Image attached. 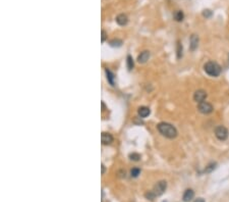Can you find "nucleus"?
<instances>
[{
    "instance_id": "4be33fe9",
    "label": "nucleus",
    "mask_w": 229,
    "mask_h": 202,
    "mask_svg": "<svg viewBox=\"0 0 229 202\" xmlns=\"http://www.w3.org/2000/svg\"><path fill=\"white\" fill-rule=\"evenodd\" d=\"M212 14H213V12L210 10V9H205V10L203 11V15L205 18H211L212 17Z\"/></svg>"
},
{
    "instance_id": "f8f14e48",
    "label": "nucleus",
    "mask_w": 229,
    "mask_h": 202,
    "mask_svg": "<svg viewBox=\"0 0 229 202\" xmlns=\"http://www.w3.org/2000/svg\"><path fill=\"white\" fill-rule=\"evenodd\" d=\"M138 113H139V115L141 117L145 118V117H149V115H150L151 110H150V108L147 107V106H141V107L139 108Z\"/></svg>"
},
{
    "instance_id": "2eb2a0df",
    "label": "nucleus",
    "mask_w": 229,
    "mask_h": 202,
    "mask_svg": "<svg viewBox=\"0 0 229 202\" xmlns=\"http://www.w3.org/2000/svg\"><path fill=\"white\" fill-rule=\"evenodd\" d=\"M126 63H127V69L129 70H132L133 69V66H135V62H133V59L132 57L128 55L127 56V60H126Z\"/></svg>"
},
{
    "instance_id": "4468645a",
    "label": "nucleus",
    "mask_w": 229,
    "mask_h": 202,
    "mask_svg": "<svg viewBox=\"0 0 229 202\" xmlns=\"http://www.w3.org/2000/svg\"><path fill=\"white\" fill-rule=\"evenodd\" d=\"M173 17H174V20H175L176 22H182L183 18H184V14L181 10H176L175 12H174Z\"/></svg>"
},
{
    "instance_id": "f257e3e1",
    "label": "nucleus",
    "mask_w": 229,
    "mask_h": 202,
    "mask_svg": "<svg viewBox=\"0 0 229 202\" xmlns=\"http://www.w3.org/2000/svg\"><path fill=\"white\" fill-rule=\"evenodd\" d=\"M157 129L160 132V134L163 135L164 137L168 138V139H174V138L177 137L178 133L176 128L169 123H164L163 121V123L158 124Z\"/></svg>"
},
{
    "instance_id": "f3484780",
    "label": "nucleus",
    "mask_w": 229,
    "mask_h": 202,
    "mask_svg": "<svg viewBox=\"0 0 229 202\" xmlns=\"http://www.w3.org/2000/svg\"><path fill=\"white\" fill-rule=\"evenodd\" d=\"M176 53H177V58L180 59L181 57H182V45L181 43L178 41L177 42V50H176Z\"/></svg>"
},
{
    "instance_id": "39448f33",
    "label": "nucleus",
    "mask_w": 229,
    "mask_h": 202,
    "mask_svg": "<svg viewBox=\"0 0 229 202\" xmlns=\"http://www.w3.org/2000/svg\"><path fill=\"white\" fill-rule=\"evenodd\" d=\"M166 188H167V182L166 181H160L154 186L153 192H154V194L156 195V196H161V195L166 191Z\"/></svg>"
},
{
    "instance_id": "5701e85b",
    "label": "nucleus",
    "mask_w": 229,
    "mask_h": 202,
    "mask_svg": "<svg viewBox=\"0 0 229 202\" xmlns=\"http://www.w3.org/2000/svg\"><path fill=\"white\" fill-rule=\"evenodd\" d=\"M101 41H102V43L103 42H105V40H106V38H107V34H106V32H105L104 30H102V32H101Z\"/></svg>"
},
{
    "instance_id": "6e6552de",
    "label": "nucleus",
    "mask_w": 229,
    "mask_h": 202,
    "mask_svg": "<svg viewBox=\"0 0 229 202\" xmlns=\"http://www.w3.org/2000/svg\"><path fill=\"white\" fill-rule=\"evenodd\" d=\"M101 141L104 145H108V144H111L113 142V137H112V135L109 133H102Z\"/></svg>"
},
{
    "instance_id": "7ed1b4c3",
    "label": "nucleus",
    "mask_w": 229,
    "mask_h": 202,
    "mask_svg": "<svg viewBox=\"0 0 229 202\" xmlns=\"http://www.w3.org/2000/svg\"><path fill=\"white\" fill-rule=\"evenodd\" d=\"M228 130L224 126H218L215 129V136L218 140L225 141L228 138Z\"/></svg>"
},
{
    "instance_id": "20e7f679",
    "label": "nucleus",
    "mask_w": 229,
    "mask_h": 202,
    "mask_svg": "<svg viewBox=\"0 0 229 202\" xmlns=\"http://www.w3.org/2000/svg\"><path fill=\"white\" fill-rule=\"evenodd\" d=\"M198 109L203 114H209V113H211V112H213L214 107H213V105L211 103H209V102L203 101V102H200L198 104Z\"/></svg>"
},
{
    "instance_id": "1a4fd4ad",
    "label": "nucleus",
    "mask_w": 229,
    "mask_h": 202,
    "mask_svg": "<svg viewBox=\"0 0 229 202\" xmlns=\"http://www.w3.org/2000/svg\"><path fill=\"white\" fill-rule=\"evenodd\" d=\"M193 197H195V192H193V190H192V189H187L183 193L182 199L184 202H189L193 199Z\"/></svg>"
},
{
    "instance_id": "6ab92c4d",
    "label": "nucleus",
    "mask_w": 229,
    "mask_h": 202,
    "mask_svg": "<svg viewBox=\"0 0 229 202\" xmlns=\"http://www.w3.org/2000/svg\"><path fill=\"white\" fill-rule=\"evenodd\" d=\"M139 174H141V169L138 168H132V171H130V176H132V178L139 177Z\"/></svg>"
},
{
    "instance_id": "393cba45",
    "label": "nucleus",
    "mask_w": 229,
    "mask_h": 202,
    "mask_svg": "<svg viewBox=\"0 0 229 202\" xmlns=\"http://www.w3.org/2000/svg\"><path fill=\"white\" fill-rule=\"evenodd\" d=\"M104 172H105V165L102 164V175H104Z\"/></svg>"
},
{
    "instance_id": "f03ea898",
    "label": "nucleus",
    "mask_w": 229,
    "mask_h": 202,
    "mask_svg": "<svg viewBox=\"0 0 229 202\" xmlns=\"http://www.w3.org/2000/svg\"><path fill=\"white\" fill-rule=\"evenodd\" d=\"M204 70L211 77H218L221 73V66L215 61H208L204 65Z\"/></svg>"
},
{
    "instance_id": "aec40b11",
    "label": "nucleus",
    "mask_w": 229,
    "mask_h": 202,
    "mask_svg": "<svg viewBox=\"0 0 229 202\" xmlns=\"http://www.w3.org/2000/svg\"><path fill=\"white\" fill-rule=\"evenodd\" d=\"M145 196H146V198H147V199L151 200V201H154V199L156 198V195L154 194V192H153V191L147 192V193L145 194Z\"/></svg>"
},
{
    "instance_id": "9b49d317",
    "label": "nucleus",
    "mask_w": 229,
    "mask_h": 202,
    "mask_svg": "<svg viewBox=\"0 0 229 202\" xmlns=\"http://www.w3.org/2000/svg\"><path fill=\"white\" fill-rule=\"evenodd\" d=\"M116 22L119 26H125L128 22V18L124 14H120L116 17Z\"/></svg>"
},
{
    "instance_id": "a211bd4d",
    "label": "nucleus",
    "mask_w": 229,
    "mask_h": 202,
    "mask_svg": "<svg viewBox=\"0 0 229 202\" xmlns=\"http://www.w3.org/2000/svg\"><path fill=\"white\" fill-rule=\"evenodd\" d=\"M216 162H212V163H210V164L208 165V166H206V168H205V172H213L214 169L216 168Z\"/></svg>"
},
{
    "instance_id": "412c9836",
    "label": "nucleus",
    "mask_w": 229,
    "mask_h": 202,
    "mask_svg": "<svg viewBox=\"0 0 229 202\" xmlns=\"http://www.w3.org/2000/svg\"><path fill=\"white\" fill-rule=\"evenodd\" d=\"M129 158L133 160V161H138L141 158V155L139 154V153H132V154L129 155Z\"/></svg>"
},
{
    "instance_id": "dca6fc26",
    "label": "nucleus",
    "mask_w": 229,
    "mask_h": 202,
    "mask_svg": "<svg viewBox=\"0 0 229 202\" xmlns=\"http://www.w3.org/2000/svg\"><path fill=\"white\" fill-rule=\"evenodd\" d=\"M122 45V41L119 39H113L110 41V46L112 47H120Z\"/></svg>"
},
{
    "instance_id": "b1692460",
    "label": "nucleus",
    "mask_w": 229,
    "mask_h": 202,
    "mask_svg": "<svg viewBox=\"0 0 229 202\" xmlns=\"http://www.w3.org/2000/svg\"><path fill=\"white\" fill-rule=\"evenodd\" d=\"M195 202H205V200H204L203 198H198V199H196Z\"/></svg>"
},
{
    "instance_id": "423d86ee",
    "label": "nucleus",
    "mask_w": 229,
    "mask_h": 202,
    "mask_svg": "<svg viewBox=\"0 0 229 202\" xmlns=\"http://www.w3.org/2000/svg\"><path fill=\"white\" fill-rule=\"evenodd\" d=\"M207 96H208V94H207V92L205 90H202V89L197 90L195 92V94H193V100L200 103V102H203L206 100Z\"/></svg>"
},
{
    "instance_id": "ddd939ff",
    "label": "nucleus",
    "mask_w": 229,
    "mask_h": 202,
    "mask_svg": "<svg viewBox=\"0 0 229 202\" xmlns=\"http://www.w3.org/2000/svg\"><path fill=\"white\" fill-rule=\"evenodd\" d=\"M105 72H106V76H107V81L109 82V84L111 85V86H114V75L112 73L110 72L109 69H105Z\"/></svg>"
},
{
    "instance_id": "a878e982",
    "label": "nucleus",
    "mask_w": 229,
    "mask_h": 202,
    "mask_svg": "<svg viewBox=\"0 0 229 202\" xmlns=\"http://www.w3.org/2000/svg\"><path fill=\"white\" fill-rule=\"evenodd\" d=\"M228 59H229V54H228Z\"/></svg>"
},
{
    "instance_id": "9d476101",
    "label": "nucleus",
    "mask_w": 229,
    "mask_h": 202,
    "mask_svg": "<svg viewBox=\"0 0 229 202\" xmlns=\"http://www.w3.org/2000/svg\"><path fill=\"white\" fill-rule=\"evenodd\" d=\"M149 58H150V52L149 51H143V52H141V54H139L138 56V61L139 63H145L147 62Z\"/></svg>"
},
{
    "instance_id": "0eeeda50",
    "label": "nucleus",
    "mask_w": 229,
    "mask_h": 202,
    "mask_svg": "<svg viewBox=\"0 0 229 202\" xmlns=\"http://www.w3.org/2000/svg\"><path fill=\"white\" fill-rule=\"evenodd\" d=\"M199 36L196 34H193L192 36H190V39H189V49L192 51H195L197 48L199 46Z\"/></svg>"
}]
</instances>
